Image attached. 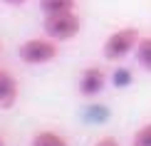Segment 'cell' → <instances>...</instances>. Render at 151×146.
<instances>
[{"label": "cell", "mask_w": 151, "mask_h": 146, "mask_svg": "<svg viewBox=\"0 0 151 146\" xmlns=\"http://www.w3.org/2000/svg\"><path fill=\"white\" fill-rule=\"evenodd\" d=\"M3 3H8V5H25L27 0H3Z\"/></svg>", "instance_id": "12"}, {"label": "cell", "mask_w": 151, "mask_h": 146, "mask_svg": "<svg viewBox=\"0 0 151 146\" xmlns=\"http://www.w3.org/2000/svg\"><path fill=\"white\" fill-rule=\"evenodd\" d=\"M77 0H40V8L45 15H55V12H70L74 10Z\"/></svg>", "instance_id": "8"}, {"label": "cell", "mask_w": 151, "mask_h": 146, "mask_svg": "<svg viewBox=\"0 0 151 146\" xmlns=\"http://www.w3.org/2000/svg\"><path fill=\"white\" fill-rule=\"evenodd\" d=\"M60 47L52 37H30L25 40L20 47H17V57L25 62V65H32V67H40V65H50V62L57 57Z\"/></svg>", "instance_id": "3"}, {"label": "cell", "mask_w": 151, "mask_h": 146, "mask_svg": "<svg viewBox=\"0 0 151 146\" xmlns=\"http://www.w3.org/2000/svg\"><path fill=\"white\" fill-rule=\"evenodd\" d=\"M139 40L141 37H139V30L136 27H119V30H114L102 45L104 60L106 62H122L124 57H129L136 50Z\"/></svg>", "instance_id": "1"}, {"label": "cell", "mask_w": 151, "mask_h": 146, "mask_svg": "<svg viewBox=\"0 0 151 146\" xmlns=\"http://www.w3.org/2000/svg\"><path fill=\"white\" fill-rule=\"evenodd\" d=\"M17 94H20L17 79L12 77L8 69H0V109H10V106H15Z\"/></svg>", "instance_id": "5"}, {"label": "cell", "mask_w": 151, "mask_h": 146, "mask_svg": "<svg viewBox=\"0 0 151 146\" xmlns=\"http://www.w3.org/2000/svg\"><path fill=\"white\" fill-rule=\"evenodd\" d=\"M104 84H106L104 69L97 67V65H89V67L82 69L79 84H77V87H79V94H82V97H97V94L104 89Z\"/></svg>", "instance_id": "4"}, {"label": "cell", "mask_w": 151, "mask_h": 146, "mask_svg": "<svg viewBox=\"0 0 151 146\" xmlns=\"http://www.w3.org/2000/svg\"><path fill=\"white\" fill-rule=\"evenodd\" d=\"M94 146H119V141L114 136H102L99 141H94Z\"/></svg>", "instance_id": "11"}, {"label": "cell", "mask_w": 151, "mask_h": 146, "mask_svg": "<svg viewBox=\"0 0 151 146\" xmlns=\"http://www.w3.org/2000/svg\"><path fill=\"white\" fill-rule=\"evenodd\" d=\"M42 30L47 37H52L55 42H70L77 37L82 30V20L74 10L70 12H55V15H45L42 20Z\"/></svg>", "instance_id": "2"}, {"label": "cell", "mask_w": 151, "mask_h": 146, "mask_svg": "<svg viewBox=\"0 0 151 146\" xmlns=\"http://www.w3.org/2000/svg\"><path fill=\"white\" fill-rule=\"evenodd\" d=\"M0 146H5V139H3V136H0Z\"/></svg>", "instance_id": "13"}, {"label": "cell", "mask_w": 151, "mask_h": 146, "mask_svg": "<svg viewBox=\"0 0 151 146\" xmlns=\"http://www.w3.org/2000/svg\"><path fill=\"white\" fill-rule=\"evenodd\" d=\"M30 146H70V141H67L60 131L45 129V131H37V134L32 136V144Z\"/></svg>", "instance_id": "6"}, {"label": "cell", "mask_w": 151, "mask_h": 146, "mask_svg": "<svg viewBox=\"0 0 151 146\" xmlns=\"http://www.w3.org/2000/svg\"><path fill=\"white\" fill-rule=\"evenodd\" d=\"M131 146H151V122H146L144 126H139V131L134 134Z\"/></svg>", "instance_id": "9"}, {"label": "cell", "mask_w": 151, "mask_h": 146, "mask_svg": "<svg viewBox=\"0 0 151 146\" xmlns=\"http://www.w3.org/2000/svg\"><path fill=\"white\" fill-rule=\"evenodd\" d=\"M134 57L144 72H151V37H141L134 50Z\"/></svg>", "instance_id": "7"}, {"label": "cell", "mask_w": 151, "mask_h": 146, "mask_svg": "<svg viewBox=\"0 0 151 146\" xmlns=\"http://www.w3.org/2000/svg\"><path fill=\"white\" fill-rule=\"evenodd\" d=\"M131 82V72L129 69H116L114 72V84L116 87H124V84H129Z\"/></svg>", "instance_id": "10"}]
</instances>
